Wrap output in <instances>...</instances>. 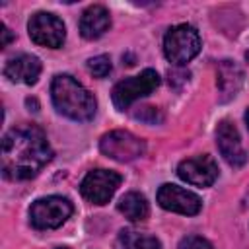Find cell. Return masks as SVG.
<instances>
[{
	"mask_svg": "<svg viewBox=\"0 0 249 249\" xmlns=\"http://www.w3.org/2000/svg\"><path fill=\"white\" fill-rule=\"evenodd\" d=\"M2 173L10 181L35 177L51 160L53 148L37 124H18L2 138Z\"/></svg>",
	"mask_w": 249,
	"mask_h": 249,
	"instance_id": "cell-1",
	"label": "cell"
},
{
	"mask_svg": "<svg viewBox=\"0 0 249 249\" xmlns=\"http://www.w3.org/2000/svg\"><path fill=\"white\" fill-rule=\"evenodd\" d=\"M51 99H53L54 109L72 121L86 123L93 119L97 111L95 97L70 74H56L53 78Z\"/></svg>",
	"mask_w": 249,
	"mask_h": 249,
	"instance_id": "cell-2",
	"label": "cell"
},
{
	"mask_svg": "<svg viewBox=\"0 0 249 249\" xmlns=\"http://www.w3.org/2000/svg\"><path fill=\"white\" fill-rule=\"evenodd\" d=\"M200 51V35L189 23H179L171 27L163 37V53L165 58L177 66L193 60Z\"/></svg>",
	"mask_w": 249,
	"mask_h": 249,
	"instance_id": "cell-3",
	"label": "cell"
},
{
	"mask_svg": "<svg viewBox=\"0 0 249 249\" xmlns=\"http://www.w3.org/2000/svg\"><path fill=\"white\" fill-rule=\"evenodd\" d=\"M158 86H160L158 72L152 68H146L138 76H130V78H124L119 84H115V88L111 91V99L119 111H124L136 99L150 95Z\"/></svg>",
	"mask_w": 249,
	"mask_h": 249,
	"instance_id": "cell-4",
	"label": "cell"
},
{
	"mask_svg": "<svg viewBox=\"0 0 249 249\" xmlns=\"http://www.w3.org/2000/svg\"><path fill=\"white\" fill-rule=\"evenodd\" d=\"M72 210V202L64 196H43L31 204L29 222L37 230H54L70 218Z\"/></svg>",
	"mask_w": 249,
	"mask_h": 249,
	"instance_id": "cell-5",
	"label": "cell"
},
{
	"mask_svg": "<svg viewBox=\"0 0 249 249\" xmlns=\"http://www.w3.org/2000/svg\"><path fill=\"white\" fill-rule=\"evenodd\" d=\"M99 150L117 161H132L146 152V142L128 130H111L101 136Z\"/></svg>",
	"mask_w": 249,
	"mask_h": 249,
	"instance_id": "cell-6",
	"label": "cell"
},
{
	"mask_svg": "<svg viewBox=\"0 0 249 249\" xmlns=\"http://www.w3.org/2000/svg\"><path fill=\"white\" fill-rule=\"evenodd\" d=\"M27 31L35 45L49 47V49L62 47V43L66 39V27H64L62 19L51 12L33 14L27 23Z\"/></svg>",
	"mask_w": 249,
	"mask_h": 249,
	"instance_id": "cell-7",
	"label": "cell"
},
{
	"mask_svg": "<svg viewBox=\"0 0 249 249\" xmlns=\"http://www.w3.org/2000/svg\"><path fill=\"white\" fill-rule=\"evenodd\" d=\"M123 177L111 169H91L80 183V193L93 204H107L119 189Z\"/></svg>",
	"mask_w": 249,
	"mask_h": 249,
	"instance_id": "cell-8",
	"label": "cell"
},
{
	"mask_svg": "<svg viewBox=\"0 0 249 249\" xmlns=\"http://www.w3.org/2000/svg\"><path fill=\"white\" fill-rule=\"evenodd\" d=\"M158 204L163 210L185 214V216H195L202 208V200L198 198V195L173 183H163L158 189Z\"/></svg>",
	"mask_w": 249,
	"mask_h": 249,
	"instance_id": "cell-9",
	"label": "cell"
},
{
	"mask_svg": "<svg viewBox=\"0 0 249 249\" xmlns=\"http://www.w3.org/2000/svg\"><path fill=\"white\" fill-rule=\"evenodd\" d=\"M177 175L195 187H210L218 179V163L212 156L200 154L183 160L177 165Z\"/></svg>",
	"mask_w": 249,
	"mask_h": 249,
	"instance_id": "cell-10",
	"label": "cell"
},
{
	"mask_svg": "<svg viewBox=\"0 0 249 249\" xmlns=\"http://www.w3.org/2000/svg\"><path fill=\"white\" fill-rule=\"evenodd\" d=\"M216 146H218L222 158L228 161V165H231V167L245 165L247 152H245L239 132L231 121H228V119L220 121L218 128H216Z\"/></svg>",
	"mask_w": 249,
	"mask_h": 249,
	"instance_id": "cell-11",
	"label": "cell"
},
{
	"mask_svg": "<svg viewBox=\"0 0 249 249\" xmlns=\"http://www.w3.org/2000/svg\"><path fill=\"white\" fill-rule=\"evenodd\" d=\"M41 70H43V64L35 54H18V56H14L6 62L4 76L10 82L31 86L39 80Z\"/></svg>",
	"mask_w": 249,
	"mask_h": 249,
	"instance_id": "cell-12",
	"label": "cell"
},
{
	"mask_svg": "<svg viewBox=\"0 0 249 249\" xmlns=\"http://www.w3.org/2000/svg\"><path fill=\"white\" fill-rule=\"evenodd\" d=\"M216 86H218V99L222 103L233 99L241 86H243V70L233 60H222L216 68Z\"/></svg>",
	"mask_w": 249,
	"mask_h": 249,
	"instance_id": "cell-13",
	"label": "cell"
},
{
	"mask_svg": "<svg viewBox=\"0 0 249 249\" xmlns=\"http://www.w3.org/2000/svg\"><path fill=\"white\" fill-rule=\"evenodd\" d=\"M111 25V16L109 10L101 4H93L89 8L84 10L82 18H80V35L84 39H99Z\"/></svg>",
	"mask_w": 249,
	"mask_h": 249,
	"instance_id": "cell-14",
	"label": "cell"
},
{
	"mask_svg": "<svg viewBox=\"0 0 249 249\" xmlns=\"http://www.w3.org/2000/svg\"><path fill=\"white\" fill-rule=\"evenodd\" d=\"M117 208H119V212L124 214V218H128L130 222H142V220H146L148 214H150V206H148L146 196L140 195V193H134V191H132V193H126V195L119 200Z\"/></svg>",
	"mask_w": 249,
	"mask_h": 249,
	"instance_id": "cell-15",
	"label": "cell"
},
{
	"mask_svg": "<svg viewBox=\"0 0 249 249\" xmlns=\"http://www.w3.org/2000/svg\"><path fill=\"white\" fill-rule=\"evenodd\" d=\"M88 70L95 78H105L111 72V58L107 54H97L88 60Z\"/></svg>",
	"mask_w": 249,
	"mask_h": 249,
	"instance_id": "cell-16",
	"label": "cell"
},
{
	"mask_svg": "<svg viewBox=\"0 0 249 249\" xmlns=\"http://www.w3.org/2000/svg\"><path fill=\"white\" fill-rule=\"evenodd\" d=\"M134 119L144 121V123H148V124H156V123H161V121H163V115H161L156 107L146 105V107H140V111L134 113Z\"/></svg>",
	"mask_w": 249,
	"mask_h": 249,
	"instance_id": "cell-17",
	"label": "cell"
},
{
	"mask_svg": "<svg viewBox=\"0 0 249 249\" xmlns=\"http://www.w3.org/2000/svg\"><path fill=\"white\" fill-rule=\"evenodd\" d=\"M179 249H212L210 241L200 237V235H187L181 239Z\"/></svg>",
	"mask_w": 249,
	"mask_h": 249,
	"instance_id": "cell-18",
	"label": "cell"
},
{
	"mask_svg": "<svg viewBox=\"0 0 249 249\" xmlns=\"http://www.w3.org/2000/svg\"><path fill=\"white\" fill-rule=\"evenodd\" d=\"M128 249H161V243H160V239H156L152 235H140V237L132 239Z\"/></svg>",
	"mask_w": 249,
	"mask_h": 249,
	"instance_id": "cell-19",
	"label": "cell"
},
{
	"mask_svg": "<svg viewBox=\"0 0 249 249\" xmlns=\"http://www.w3.org/2000/svg\"><path fill=\"white\" fill-rule=\"evenodd\" d=\"M12 41V33L6 25H2V47H8V43Z\"/></svg>",
	"mask_w": 249,
	"mask_h": 249,
	"instance_id": "cell-20",
	"label": "cell"
},
{
	"mask_svg": "<svg viewBox=\"0 0 249 249\" xmlns=\"http://www.w3.org/2000/svg\"><path fill=\"white\" fill-rule=\"evenodd\" d=\"M243 208H249V191H247L245 196H243Z\"/></svg>",
	"mask_w": 249,
	"mask_h": 249,
	"instance_id": "cell-21",
	"label": "cell"
},
{
	"mask_svg": "<svg viewBox=\"0 0 249 249\" xmlns=\"http://www.w3.org/2000/svg\"><path fill=\"white\" fill-rule=\"evenodd\" d=\"M245 123H247V128H249V107H247V111H245Z\"/></svg>",
	"mask_w": 249,
	"mask_h": 249,
	"instance_id": "cell-22",
	"label": "cell"
},
{
	"mask_svg": "<svg viewBox=\"0 0 249 249\" xmlns=\"http://www.w3.org/2000/svg\"><path fill=\"white\" fill-rule=\"evenodd\" d=\"M245 58H247V62H249V51H247V53H245Z\"/></svg>",
	"mask_w": 249,
	"mask_h": 249,
	"instance_id": "cell-23",
	"label": "cell"
},
{
	"mask_svg": "<svg viewBox=\"0 0 249 249\" xmlns=\"http://www.w3.org/2000/svg\"><path fill=\"white\" fill-rule=\"evenodd\" d=\"M56 249H70V247H56Z\"/></svg>",
	"mask_w": 249,
	"mask_h": 249,
	"instance_id": "cell-24",
	"label": "cell"
}]
</instances>
